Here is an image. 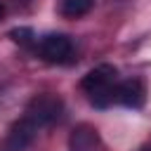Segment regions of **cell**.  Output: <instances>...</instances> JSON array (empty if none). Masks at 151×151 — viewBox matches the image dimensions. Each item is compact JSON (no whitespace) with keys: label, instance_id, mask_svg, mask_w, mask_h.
Listing matches in <instances>:
<instances>
[{"label":"cell","instance_id":"obj_1","mask_svg":"<svg viewBox=\"0 0 151 151\" xmlns=\"http://www.w3.org/2000/svg\"><path fill=\"white\" fill-rule=\"evenodd\" d=\"M116 87H118V71L111 64L94 66L80 80V90L87 94L94 109H109L116 101Z\"/></svg>","mask_w":151,"mask_h":151},{"label":"cell","instance_id":"obj_2","mask_svg":"<svg viewBox=\"0 0 151 151\" xmlns=\"http://www.w3.org/2000/svg\"><path fill=\"white\" fill-rule=\"evenodd\" d=\"M61 111H64V101H61L57 94H52V92H40V94H35V97L26 104L24 118L31 120V123L40 130V127L52 125V123L61 116Z\"/></svg>","mask_w":151,"mask_h":151},{"label":"cell","instance_id":"obj_3","mask_svg":"<svg viewBox=\"0 0 151 151\" xmlns=\"http://www.w3.org/2000/svg\"><path fill=\"white\" fill-rule=\"evenodd\" d=\"M71 52H73V42L64 33H47L38 42L40 59H45L50 64H64V61H68Z\"/></svg>","mask_w":151,"mask_h":151},{"label":"cell","instance_id":"obj_4","mask_svg":"<svg viewBox=\"0 0 151 151\" xmlns=\"http://www.w3.org/2000/svg\"><path fill=\"white\" fill-rule=\"evenodd\" d=\"M146 101V85L139 78H130L118 83L116 87V104H123L127 109H142Z\"/></svg>","mask_w":151,"mask_h":151},{"label":"cell","instance_id":"obj_5","mask_svg":"<svg viewBox=\"0 0 151 151\" xmlns=\"http://www.w3.org/2000/svg\"><path fill=\"white\" fill-rule=\"evenodd\" d=\"M35 132H38V127L31 120H26V118L17 120L5 139V151H26L31 146V142L35 139Z\"/></svg>","mask_w":151,"mask_h":151},{"label":"cell","instance_id":"obj_6","mask_svg":"<svg viewBox=\"0 0 151 151\" xmlns=\"http://www.w3.org/2000/svg\"><path fill=\"white\" fill-rule=\"evenodd\" d=\"M68 151H101L99 132L87 123L76 125L68 137Z\"/></svg>","mask_w":151,"mask_h":151},{"label":"cell","instance_id":"obj_7","mask_svg":"<svg viewBox=\"0 0 151 151\" xmlns=\"http://www.w3.org/2000/svg\"><path fill=\"white\" fill-rule=\"evenodd\" d=\"M94 0H61V14L68 17V19H76V17H83L92 9Z\"/></svg>","mask_w":151,"mask_h":151},{"label":"cell","instance_id":"obj_8","mask_svg":"<svg viewBox=\"0 0 151 151\" xmlns=\"http://www.w3.org/2000/svg\"><path fill=\"white\" fill-rule=\"evenodd\" d=\"M9 38H12V42H17V45H21V47H28V45H33L35 33H33V28H28V26H17V28L9 31Z\"/></svg>","mask_w":151,"mask_h":151},{"label":"cell","instance_id":"obj_9","mask_svg":"<svg viewBox=\"0 0 151 151\" xmlns=\"http://www.w3.org/2000/svg\"><path fill=\"white\" fill-rule=\"evenodd\" d=\"M2 14H5V9H2V5H0V19H2Z\"/></svg>","mask_w":151,"mask_h":151}]
</instances>
